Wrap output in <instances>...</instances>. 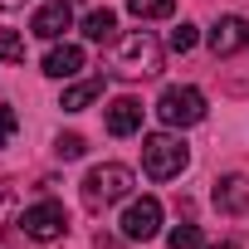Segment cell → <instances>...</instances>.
I'll return each instance as SVG.
<instances>
[{
    "label": "cell",
    "mask_w": 249,
    "mask_h": 249,
    "mask_svg": "<svg viewBox=\"0 0 249 249\" xmlns=\"http://www.w3.org/2000/svg\"><path fill=\"white\" fill-rule=\"evenodd\" d=\"M112 73L117 78H152L161 73V44L147 30H132L112 44Z\"/></svg>",
    "instance_id": "6da1fadb"
},
{
    "label": "cell",
    "mask_w": 249,
    "mask_h": 249,
    "mask_svg": "<svg viewBox=\"0 0 249 249\" xmlns=\"http://www.w3.org/2000/svg\"><path fill=\"white\" fill-rule=\"evenodd\" d=\"M186 161H191V147L176 137V127L142 137V171H147L152 181H171V176H181Z\"/></svg>",
    "instance_id": "7a4b0ae2"
},
{
    "label": "cell",
    "mask_w": 249,
    "mask_h": 249,
    "mask_svg": "<svg viewBox=\"0 0 249 249\" xmlns=\"http://www.w3.org/2000/svg\"><path fill=\"white\" fill-rule=\"evenodd\" d=\"M132 196V171L122 161H103L83 176V205L88 210H103V205H117Z\"/></svg>",
    "instance_id": "3957f363"
},
{
    "label": "cell",
    "mask_w": 249,
    "mask_h": 249,
    "mask_svg": "<svg viewBox=\"0 0 249 249\" xmlns=\"http://www.w3.org/2000/svg\"><path fill=\"white\" fill-rule=\"evenodd\" d=\"M157 117L166 122V127H196V122L205 117V93L191 88V83H171L157 98Z\"/></svg>",
    "instance_id": "277c9868"
},
{
    "label": "cell",
    "mask_w": 249,
    "mask_h": 249,
    "mask_svg": "<svg viewBox=\"0 0 249 249\" xmlns=\"http://www.w3.org/2000/svg\"><path fill=\"white\" fill-rule=\"evenodd\" d=\"M20 230H25L30 239H39V244H54V239L69 234V210H64L59 200H39V205H30V210L20 215Z\"/></svg>",
    "instance_id": "5b68a950"
},
{
    "label": "cell",
    "mask_w": 249,
    "mask_h": 249,
    "mask_svg": "<svg viewBox=\"0 0 249 249\" xmlns=\"http://www.w3.org/2000/svg\"><path fill=\"white\" fill-rule=\"evenodd\" d=\"M122 239H157L161 230V200L157 196H142V200H127V210H122Z\"/></svg>",
    "instance_id": "8992f818"
},
{
    "label": "cell",
    "mask_w": 249,
    "mask_h": 249,
    "mask_svg": "<svg viewBox=\"0 0 249 249\" xmlns=\"http://www.w3.org/2000/svg\"><path fill=\"white\" fill-rule=\"evenodd\" d=\"M239 49H249V20H244V15H225V20L210 30V54H215V59H230V54H239Z\"/></svg>",
    "instance_id": "52a82bcc"
},
{
    "label": "cell",
    "mask_w": 249,
    "mask_h": 249,
    "mask_svg": "<svg viewBox=\"0 0 249 249\" xmlns=\"http://www.w3.org/2000/svg\"><path fill=\"white\" fill-rule=\"evenodd\" d=\"M64 30H73V5L69 0H49V5H39L35 20H30V35H39V39H59Z\"/></svg>",
    "instance_id": "ba28073f"
},
{
    "label": "cell",
    "mask_w": 249,
    "mask_h": 249,
    "mask_svg": "<svg viewBox=\"0 0 249 249\" xmlns=\"http://www.w3.org/2000/svg\"><path fill=\"white\" fill-rule=\"evenodd\" d=\"M215 210L220 215H249V176H220L215 181Z\"/></svg>",
    "instance_id": "9c48e42d"
},
{
    "label": "cell",
    "mask_w": 249,
    "mask_h": 249,
    "mask_svg": "<svg viewBox=\"0 0 249 249\" xmlns=\"http://www.w3.org/2000/svg\"><path fill=\"white\" fill-rule=\"evenodd\" d=\"M142 103L137 98H112L107 103V132L112 137H132V132H142Z\"/></svg>",
    "instance_id": "30bf717a"
},
{
    "label": "cell",
    "mask_w": 249,
    "mask_h": 249,
    "mask_svg": "<svg viewBox=\"0 0 249 249\" xmlns=\"http://www.w3.org/2000/svg\"><path fill=\"white\" fill-rule=\"evenodd\" d=\"M83 69V49L78 44H54L49 54H44V73L49 78H73Z\"/></svg>",
    "instance_id": "8fae6325"
},
{
    "label": "cell",
    "mask_w": 249,
    "mask_h": 249,
    "mask_svg": "<svg viewBox=\"0 0 249 249\" xmlns=\"http://www.w3.org/2000/svg\"><path fill=\"white\" fill-rule=\"evenodd\" d=\"M98 98H103V78H83V83L64 88L59 107H64V112H83V107H88V103H98Z\"/></svg>",
    "instance_id": "7c38bea8"
},
{
    "label": "cell",
    "mask_w": 249,
    "mask_h": 249,
    "mask_svg": "<svg viewBox=\"0 0 249 249\" xmlns=\"http://www.w3.org/2000/svg\"><path fill=\"white\" fill-rule=\"evenodd\" d=\"M112 30H117V15H112L107 5H103V10H88V15H83V35H88L93 44H107V39H112Z\"/></svg>",
    "instance_id": "4fadbf2b"
},
{
    "label": "cell",
    "mask_w": 249,
    "mask_h": 249,
    "mask_svg": "<svg viewBox=\"0 0 249 249\" xmlns=\"http://www.w3.org/2000/svg\"><path fill=\"white\" fill-rule=\"evenodd\" d=\"M127 10L137 20H171L176 15V0H127Z\"/></svg>",
    "instance_id": "5bb4252c"
},
{
    "label": "cell",
    "mask_w": 249,
    "mask_h": 249,
    "mask_svg": "<svg viewBox=\"0 0 249 249\" xmlns=\"http://www.w3.org/2000/svg\"><path fill=\"white\" fill-rule=\"evenodd\" d=\"M166 244L171 249H205V234H200V225H176L166 234Z\"/></svg>",
    "instance_id": "9a60e30c"
},
{
    "label": "cell",
    "mask_w": 249,
    "mask_h": 249,
    "mask_svg": "<svg viewBox=\"0 0 249 249\" xmlns=\"http://www.w3.org/2000/svg\"><path fill=\"white\" fill-rule=\"evenodd\" d=\"M0 59L5 64H25V39L15 30H5V25H0Z\"/></svg>",
    "instance_id": "2e32d148"
},
{
    "label": "cell",
    "mask_w": 249,
    "mask_h": 249,
    "mask_svg": "<svg viewBox=\"0 0 249 249\" xmlns=\"http://www.w3.org/2000/svg\"><path fill=\"white\" fill-rule=\"evenodd\" d=\"M196 39H200V30L181 20V25L171 30V39H166V44H171V54H186V49H196Z\"/></svg>",
    "instance_id": "e0dca14e"
},
{
    "label": "cell",
    "mask_w": 249,
    "mask_h": 249,
    "mask_svg": "<svg viewBox=\"0 0 249 249\" xmlns=\"http://www.w3.org/2000/svg\"><path fill=\"white\" fill-rule=\"evenodd\" d=\"M54 152H59V157H64V161H78V157H83V152H88V142H83V137H78V132H64V137H59V142H54Z\"/></svg>",
    "instance_id": "ac0fdd59"
},
{
    "label": "cell",
    "mask_w": 249,
    "mask_h": 249,
    "mask_svg": "<svg viewBox=\"0 0 249 249\" xmlns=\"http://www.w3.org/2000/svg\"><path fill=\"white\" fill-rule=\"evenodd\" d=\"M20 132V117H15V107L10 103H0V147H10V137Z\"/></svg>",
    "instance_id": "d6986e66"
},
{
    "label": "cell",
    "mask_w": 249,
    "mask_h": 249,
    "mask_svg": "<svg viewBox=\"0 0 249 249\" xmlns=\"http://www.w3.org/2000/svg\"><path fill=\"white\" fill-rule=\"evenodd\" d=\"M205 249H239L234 239H220V244H205Z\"/></svg>",
    "instance_id": "ffe728a7"
},
{
    "label": "cell",
    "mask_w": 249,
    "mask_h": 249,
    "mask_svg": "<svg viewBox=\"0 0 249 249\" xmlns=\"http://www.w3.org/2000/svg\"><path fill=\"white\" fill-rule=\"evenodd\" d=\"M25 5V0H0V10H20Z\"/></svg>",
    "instance_id": "44dd1931"
}]
</instances>
